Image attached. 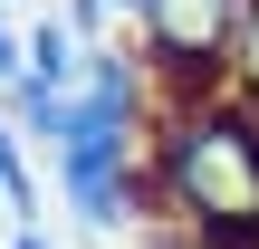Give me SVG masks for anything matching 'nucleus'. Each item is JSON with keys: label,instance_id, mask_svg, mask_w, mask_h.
<instances>
[{"label": "nucleus", "instance_id": "obj_7", "mask_svg": "<svg viewBox=\"0 0 259 249\" xmlns=\"http://www.w3.org/2000/svg\"><path fill=\"white\" fill-rule=\"evenodd\" d=\"M19 67H29V19H10V0H0V96L19 86Z\"/></svg>", "mask_w": 259, "mask_h": 249}, {"label": "nucleus", "instance_id": "obj_9", "mask_svg": "<svg viewBox=\"0 0 259 249\" xmlns=\"http://www.w3.org/2000/svg\"><path fill=\"white\" fill-rule=\"evenodd\" d=\"M0 249H58V240H48V230L29 221V230H10V240H0Z\"/></svg>", "mask_w": 259, "mask_h": 249}, {"label": "nucleus", "instance_id": "obj_2", "mask_svg": "<svg viewBox=\"0 0 259 249\" xmlns=\"http://www.w3.org/2000/svg\"><path fill=\"white\" fill-rule=\"evenodd\" d=\"M240 29H250V0H144V19H135V48H144V67H154L163 106L231 96Z\"/></svg>", "mask_w": 259, "mask_h": 249}, {"label": "nucleus", "instance_id": "obj_1", "mask_svg": "<svg viewBox=\"0 0 259 249\" xmlns=\"http://www.w3.org/2000/svg\"><path fill=\"white\" fill-rule=\"evenodd\" d=\"M154 211L202 249H259V106L192 96L154 125Z\"/></svg>", "mask_w": 259, "mask_h": 249}, {"label": "nucleus", "instance_id": "obj_8", "mask_svg": "<svg viewBox=\"0 0 259 249\" xmlns=\"http://www.w3.org/2000/svg\"><path fill=\"white\" fill-rule=\"evenodd\" d=\"M231 96L259 106V0H250V29H240V58H231Z\"/></svg>", "mask_w": 259, "mask_h": 249}, {"label": "nucleus", "instance_id": "obj_6", "mask_svg": "<svg viewBox=\"0 0 259 249\" xmlns=\"http://www.w3.org/2000/svg\"><path fill=\"white\" fill-rule=\"evenodd\" d=\"M58 10H67V29H77L87 48H106V38H115V0H58Z\"/></svg>", "mask_w": 259, "mask_h": 249}, {"label": "nucleus", "instance_id": "obj_4", "mask_svg": "<svg viewBox=\"0 0 259 249\" xmlns=\"http://www.w3.org/2000/svg\"><path fill=\"white\" fill-rule=\"evenodd\" d=\"M77 67H87V38L67 29V10H38V19H29V67H19V77H29V86H67Z\"/></svg>", "mask_w": 259, "mask_h": 249}, {"label": "nucleus", "instance_id": "obj_10", "mask_svg": "<svg viewBox=\"0 0 259 249\" xmlns=\"http://www.w3.org/2000/svg\"><path fill=\"white\" fill-rule=\"evenodd\" d=\"M115 19H144V0H115Z\"/></svg>", "mask_w": 259, "mask_h": 249}, {"label": "nucleus", "instance_id": "obj_5", "mask_svg": "<svg viewBox=\"0 0 259 249\" xmlns=\"http://www.w3.org/2000/svg\"><path fill=\"white\" fill-rule=\"evenodd\" d=\"M29 154H38V144H29V134L10 125V106H0V202H10V230L38 221V173H29Z\"/></svg>", "mask_w": 259, "mask_h": 249}, {"label": "nucleus", "instance_id": "obj_3", "mask_svg": "<svg viewBox=\"0 0 259 249\" xmlns=\"http://www.w3.org/2000/svg\"><path fill=\"white\" fill-rule=\"evenodd\" d=\"M48 173H58V202H67V221L87 240H115V230H135L154 211V134H115V125L67 134L48 154Z\"/></svg>", "mask_w": 259, "mask_h": 249}, {"label": "nucleus", "instance_id": "obj_11", "mask_svg": "<svg viewBox=\"0 0 259 249\" xmlns=\"http://www.w3.org/2000/svg\"><path fill=\"white\" fill-rule=\"evenodd\" d=\"M0 221H10V202H0ZM0 240H10V230H0Z\"/></svg>", "mask_w": 259, "mask_h": 249}]
</instances>
